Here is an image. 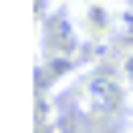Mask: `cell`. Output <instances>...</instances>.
Listing matches in <instances>:
<instances>
[{
    "label": "cell",
    "mask_w": 133,
    "mask_h": 133,
    "mask_svg": "<svg viewBox=\"0 0 133 133\" xmlns=\"http://www.w3.org/2000/svg\"><path fill=\"white\" fill-rule=\"evenodd\" d=\"M125 83L108 66L83 62L50 91V125L54 133H121L125 121Z\"/></svg>",
    "instance_id": "obj_1"
},
{
    "label": "cell",
    "mask_w": 133,
    "mask_h": 133,
    "mask_svg": "<svg viewBox=\"0 0 133 133\" xmlns=\"http://www.w3.org/2000/svg\"><path fill=\"white\" fill-rule=\"evenodd\" d=\"M66 17H71L75 37H79L83 50H104L125 29L129 0H75V4H66Z\"/></svg>",
    "instance_id": "obj_2"
},
{
    "label": "cell",
    "mask_w": 133,
    "mask_h": 133,
    "mask_svg": "<svg viewBox=\"0 0 133 133\" xmlns=\"http://www.w3.org/2000/svg\"><path fill=\"white\" fill-rule=\"evenodd\" d=\"M116 75H121V83H125V91L133 96V46L121 54V62H116Z\"/></svg>",
    "instance_id": "obj_3"
},
{
    "label": "cell",
    "mask_w": 133,
    "mask_h": 133,
    "mask_svg": "<svg viewBox=\"0 0 133 133\" xmlns=\"http://www.w3.org/2000/svg\"><path fill=\"white\" fill-rule=\"evenodd\" d=\"M125 133H133V121H129V125H125Z\"/></svg>",
    "instance_id": "obj_4"
},
{
    "label": "cell",
    "mask_w": 133,
    "mask_h": 133,
    "mask_svg": "<svg viewBox=\"0 0 133 133\" xmlns=\"http://www.w3.org/2000/svg\"><path fill=\"white\" fill-rule=\"evenodd\" d=\"M58 4H62V8H66V4H75V0H58Z\"/></svg>",
    "instance_id": "obj_5"
}]
</instances>
